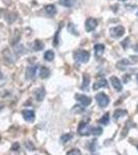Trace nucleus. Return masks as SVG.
Masks as SVG:
<instances>
[{"label": "nucleus", "mask_w": 138, "mask_h": 155, "mask_svg": "<svg viewBox=\"0 0 138 155\" xmlns=\"http://www.w3.org/2000/svg\"><path fill=\"white\" fill-rule=\"evenodd\" d=\"M68 31L71 34H73V35H79V32H77L76 28H75V25L72 24V23L68 24Z\"/></svg>", "instance_id": "obj_20"}, {"label": "nucleus", "mask_w": 138, "mask_h": 155, "mask_svg": "<svg viewBox=\"0 0 138 155\" xmlns=\"http://www.w3.org/2000/svg\"><path fill=\"white\" fill-rule=\"evenodd\" d=\"M97 143H96V141H93L92 142V143H91V145H90V150H91V151L92 152H94L95 151V150H96V148H97Z\"/></svg>", "instance_id": "obj_26"}, {"label": "nucleus", "mask_w": 138, "mask_h": 155, "mask_svg": "<svg viewBox=\"0 0 138 155\" xmlns=\"http://www.w3.org/2000/svg\"><path fill=\"white\" fill-rule=\"evenodd\" d=\"M90 132H91L92 134H94V136H100V134L103 132V129L100 126H96V127H94V128L90 129Z\"/></svg>", "instance_id": "obj_19"}, {"label": "nucleus", "mask_w": 138, "mask_h": 155, "mask_svg": "<svg viewBox=\"0 0 138 155\" xmlns=\"http://www.w3.org/2000/svg\"><path fill=\"white\" fill-rule=\"evenodd\" d=\"M97 25H98V22H97V20L96 19H94V18H89L86 21V30L88 32H91L93 31L95 28L97 27Z\"/></svg>", "instance_id": "obj_5"}, {"label": "nucleus", "mask_w": 138, "mask_h": 155, "mask_svg": "<svg viewBox=\"0 0 138 155\" xmlns=\"http://www.w3.org/2000/svg\"><path fill=\"white\" fill-rule=\"evenodd\" d=\"M81 151L79 149H71L66 155H81Z\"/></svg>", "instance_id": "obj_25"}, {"label": "nucleus", "mask_w": 138, "mask_h": 155, "mask_svg": "<svg viewBox=\"0 0 138 155\" xmlns=\"http://www.w3.org/2000/svg\"><path fill=\"white\" fill-rule=\"evenodd\" d=\"M60 4L65 7H70L72 6L73 2H72V0H60Z\"/></svg>", "instance_id": "obj_23"}, {"label": "nucleus", "mask_w": 138, "mask_h": 155, "mask_svg": "<svg viewBox=\"0 0 138 155\" xmlns=\"http://www.w3.org/2000/svg\"><path fill=\"white\" fill-rule=\"evenodd\" d=\"M126 115H127V111H126V110L119 109V110H117V111L114 112V120H117L119 118H122V117L126 116Z\"/></svg>", "instance_id": "obj_14"}, {"label": "nucleus", "mask_w": 138, "mask_h": 155, "mask_svg": "<svg viewBox=\"0 0 138 155\" xmlns=\"http://www.w3.org/2000/svg\"><path fill=\"white\" fill-rule=\"evenodd\" d=\"M43 58L46 59L47 61H53L55 58V53L52 51V50H49V51H47L46 53H44Z\"/></svg>", "instance_id": "obj_17"}, {"label": "nucleus", "mask_w": 138, "mask_h": 155, "mask_svg": "<svg viewBox=\"0 0 138 155\" xmlns=\"http://www.w3.org/2000/svg\"><path fill=\"white\" fill-rule=\"evenodd\" d=\"M134 50H135V51H136V52H138V44L136 45V46H135V48H134Z\"/></svg>", "instance_id": "obj_28"}, {"label": "nucleus", "mask_w": 138, "mask_h": 155, "mask_svg": "<svg viewBox=\"0 0 138 155\" xmlns=\"http://www.w3.org/2000/svg\"><path fill=\"white\" fill-rule=\"evenodd\" d=\"M36 71H37V66L36 65H32L27 67V71H26V78L29 80L34 79L35 76H36Z\"/></svg>", "instance_id": "obj_9"}, {"label": "nucleus", "mask_w": 138, "mask_h": 155, "mask_svg": "<svg viewBox=\"0 0 138 155\" xmlns=\"http://www.w3.org/2000/svg\"><path fill=\"white\" fill-rule=\"evenodd\" d=\"M95 99H96L97 104H99V107H107V106H108V104H109L108 96H107L105 93H103V92H100V93H98L96 95V97H95Z\"/></svg>", "instance_id": "obj_2"}, {"label": "nucleus", "mask_w": 138, "mask_h": 155, "mask_svg": "<svg viewBox=\"0 0 138 155\" xmlns=\"http://www.w3.org/2000/svg\"><path fill=\"white\" fill-rule=\"evenodd\" d=\"M100 123L101 124H104V125H107V124L109 123V114L106 113L104 115V116H102V118L100 119Z\"/></svg>", "instance_id": "obj_22"}, {"label": "nucleus", "mask_w": 138, "mask_h": 155, "mask_svg": "<svg viewBox=\"0 0 138 155\" xmlns=\"http://www.w3.org/2000/svg\"><path fill=\"white\" fill-rule=\"evenodd\" d=\"M109 33L110 35L114 38H119V37H122L125 33V28L123 26H117V27H112V28L109 29Z\"/></svg>", "instance_id": "obj_3"}, {"label": "nucleus", "mask_w": 138, "mask_h": 155, "mask_svg": "<svg viewBox=\"0 0 138 155\" xmlns=\"http://www.w3.org/2000/svg\"><path fill=\"white\" fill-rule=\"evenodd\" d=\"M137 17H138V12H137Z\"/></svg>", "instance_id": "obj_33"}, {"label": "nucleus", "mask_w": 138, "mask_h": 155, "mask_svg": "<svg viewBox=\"0 0 138 155\" xmlns=\"http://www.w3.org/2000/svg\"><path fill=\"white\" fill-rule=\"evenodd\" d=\"M59 32L60 30H58V31L56 32V36H55V39H54V46L57 47L58 44H59V39H58V36H59Z\"/></svg>", "instance_id": "obj_27"}, {"label": "nucleus", "mask_w": 138, "mask_h": 155, "mask_svg": "<svg viewBox=\"0 0 138 155\" xmlns=\"http://www.w3.org/2000/svg\"><path fill=\"white\" fill-rule=\"evenodd\" d=\"M2 78H3V76H2V72L0 71V79H2Z\"/></svg>", "instance_id": "obj_29"}, {"label": "nucleus", "mask_w": 138, "mask_h": 155, "mask_svg": "<svg viewBox=\"0 0 138 155\" xmlns=\"http://www.w3.org/2000/svg\"><path fill=\"white\" fill-rule=\"evenodd\" d=\"M75 98H76L77 101L81 102L84 107L90 106V104H91V102H92L91 97L86 96V95H84V94H76V95H75Z\"/></svg>", "instance_id": "obj_4"}, {"label": "nucleus", "mask_w": 138, "mask_h": 155, "mask_svg": "<svg viewBox=\"0 0 138 155\" xmlns=\"http://www.w3.org/2000/svg\"><path fill=\"white\" fill-rule=\"evenodd\" d=\"M73 56L76 61L82 62V63H87L90 58V53L88 51H85V50H79V51L74 52Z\"/></svg>", "instance_id": "obj_1"}, {"label": "nucleus", "mask_w": 138, "mask_h": 155, "mask_svg": "<svg viewBox=\"0 0 138 155\" xmlns=\"http://www.w3.org/2000/svg\"><path fill=\"white\" fill-rule=\"evenodd\" d=\"M110 83H111V85L114 86V88L117 90V92H120L123 90V85L121 83V81L119 80V78L110 77Z\"/></svg>", "instance_id": "obj_7"}, {"label": "nucleus", "mask_w": 138, "mask_h": 155, "mask_svg": "<svg viewBox=\"0 0 138 155\" xmlns=\"http://www.w3.org/2000/svg\"><path fill=\"white\" fill-rule=\"evenodd\" d=\"M122 46H123V48H124L125 50H126L128 47H129V45H130V38L129 37H127V38H125L124 41H123L122 42Z\"/></svg>", "instance_id": "obj_24"}, {"label": "nucleus", "mask_w": 138, "mask_h": 155, "mask_svg": "<svg viewBox=\"0 0 138 155\" xmlns=\"http://www.w3.org/2000/svg\"><path fill=\"white\" fill-rule=\"evenodd\" d=\"M22 115H23V118L27 122H33L35 120V113L32 110H24L22 112Z\"/></svg>", "instance_id": "obj_6"}, {"label": "nucleus", "mask_w": 138, "mask_h": 155, "mask_svg": "<svg viewBox=\"0 0 138 155\" xmlns=\"http://www.w3.org/2000/svg\"><path fill=\"white\" fill-rule=\"evenodd\" d=\"M50 74H51V71H50V69L47 67L46 66L40 67V69H39V77L41 79H47V78L50 77Z\"/></svg>", "instance_id": "obj_11"}, {"label": "nucleus", "mask_w": 138, "mask_h": 155, "mask_svg": "<svg viewBox=\"0 0 138 155\" xmlns=\"http://www.w3.org/2000/svg\"><path fill=\"white\" fill-rule=\"evenodd\" d=\"M0 141H1V137H0Z\"/></svg>", "instance_id": "obj_32"}, {"label": "nucleus", "mask_w": 138, "mask_h": 155, "mask_svg": "<svg viewBox=\"0 0 138 155\" xmlns=\"http://www.w3.org/2000/svg\"><path fill=\"white\" fill-rule=\"evenodd\" d=\"M101 87H107V81H106V80L102 79V80H100V81H98L97 83H94L93 89L98 90L99 88H101Z\"/></svg>", "instance_id": "obj_15"}, {"label": "nucleus", "mask_w": 138, "mask_h": 155, "mask_svg": "<svg viewBox=\"0 0 138 155\" xmlns=\"http://www.w3.org/2000/svg\"><path fill=\"white\" fill-rule=\"evenodd\" d=\"M137 82H138V74H137Z\"/></svg>", "instance_id": "obj_30"}, {"label": "nucleus", "mask_w": 138, "mask_h": 155, "mask_svg": "<svg viewBox=\"0 0 138 155\" xmlns=\"http://www.w3.org/2000/svg\"><path fill=\"white\" fill-rule=\"evenodd\" d=\"M122 1H126V0H122Z\"/></svg>", "instance_id": "obj_31"}, {"label": "nucleus", "mask_w": 138, "mask_h": 155, "mask_svg": "<svg viewBox=\"0 0 138 155\" xmlns=\"http://www.w3.org/2000/svg\"><path fill=\"white\" fill-rule=\"evenodd\" d=\"M33 49L34 51H41V50L44 49V44L39 39H36L33 44Z\"/></svg>", "instance_id": "obj_16"}, {"label": "nucleus", "mask_w": 138, "mask_h": 155, "mask_svg": "<svg viewBox=\"0 0 138 155\" xmlns=\"http://www.w3.org/2000/svg\"><path fill=\"white\" fill-rule=\"evenodd\" d=\"M90 127L88 126V124L86 122H81V124H79V134H81V136H88V134H90Z\"/></svg>", "instance_id": "obj_8"}, {"label": "nucleus", "mask_w": 138, "mask_h": 155, "mask_svg": "<svg viewBox=\"0 0 138 155\" xmlns=\"http://www.w3.org/2000/svg\"><path fill=\"white\" fill-rule=\"evenodd\" d=\"M34 95H35V98H36L38 101H43L44 96H46V90H44L43 87H39V88H37L35 90Z\"/></svg>", "instance_id": "obj_10"}, {"label": "nucleus", "mask_w": 138, "mask_h": 155, "mask_svg": "<svg viewBox=\"0 0 138 155\" xmlns=\"http://www.w3.org/2000/svg\"><path fill=\"white\" fill-rule=\"evenodd\" d=\"M44 11H46V12L49 16H55V15L57 14V8L54 4H49V5H47L44 7Z\"/></svg>", "instance_id": "obj_12"}, {"label": "nucleus", "mask_w": 138, "mask_h": 155, "mask_svg": "<svg viewBox=\"0 0 138 155\" xmlns=\"http://www.w3.org/2000/svg\"><path fill=\"white\" fill-rule=\"evenodd\" d=\"M73 137L72 136V134H63V136L61 137V142L62 143H67V142H69L70 140Z\"/></svg>", "instance_id": "obj_21"}, {"label": "nucleus", "mask_w": 138, "mask_h": 155, "mask_svg": "<svg viewBox=\"0 0 138 155\" xmlns=\"http://www.w3.org/2000/svg\"><path fill=\"white\" fill-rule=\"evenodd\" d=\"M89 84H90V76L87 74H84V82H82V89H86L88 90L89 89Z\"/></svg>", "instance_id": "obj_18"}, {"label": "nucleus", "mask_w": 138, "mask_h": 155, "mask_svg": "<svg viewBox=\"0 0 138 155\" xmlns=\"http://www.w3.org/2000/svg\"><path fill=\"white\" fill-rule=\"evenodd\" d=\"M104 49H105V47H104L102 44H97V45H95V47H94L95 55H96L97 57H100L102 54H103Z\"/></svg>", "instance_id": "obj_13"}]
</instances>
